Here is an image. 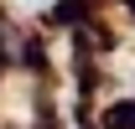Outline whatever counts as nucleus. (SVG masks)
Masks as SVG:
<instances>
[{
	"instance_id": "nucleus-1",
	"label": "nucleus",
	"mask_w": 135,
	"mask_h": 129,
	"mask_svg": "<svg viewBox=\"0 0 135 129\" xmlns=\"http://www.w3.org/2000/svg\"><path fill=\"white\" fill-rule=\"evenodd\" d=\"M21 5H47V0H21Z\"/></svg>"
}]
</instances>
